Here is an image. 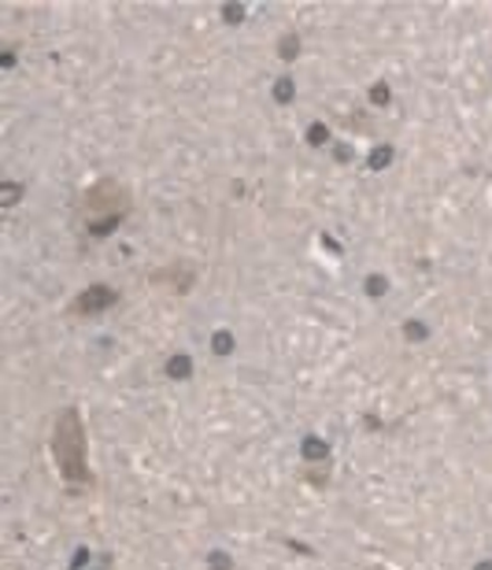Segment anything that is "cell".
<instances>
[{
  "label": "cell",
  "instance_id": "cell-1",
  "mask_svg": "<svg viewBox=\"0 0 492 570\" xmlns=\"http://www.w3.org/2000/svg\"><path fill=\"white\" fill-rule=\"evenodd\" d=\"M56 463H60V471L71 482H82L86 478V441L75 412H63L60 423H56Z\"/></svg>",
  "mask_w": 492,
  "mask_h": 570
},
{
  "label": "cell",
  "instance_id": "cell-2",
  "mask_svg": "<svg viewBox=\"0 0 492 570\" xmlns=\"http://www.w3.org/2000/svg\"><path fill=\"white\" fill-rule=\"evenodd\" d=\"M130 212V197L126 189L116 186V181H100L86 193V215L89 219H100V223H116L119 215Z\"/></svg>",
  "mask_w": 492,
  "mask_h": 570
}]
</instances>
